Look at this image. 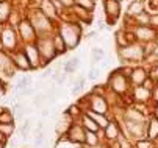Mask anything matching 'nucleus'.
<instances>
[{"label":"nucleus","instance_id":"nucleus-1","mask_svg":"<svg viewBox=\"0 0 158 148\" xmlns=\"http://www.w3.org/2000/svg\"><path fill=\"white\" fill-rule=\"evenodd\" d=\"M58 33L61 34V37L64 39L67 49H75L80 42V36H81V30L75 22H64L58 27Z\"/></svg>","mask_w":158,"mask_h":148},{"label":"nucleus","instance_id":"nucleus-2","mask_svg":"<svg viewBox=\"0 0 158 148\" xmlns=\"http://www.w3.org/2000/svg\"><path fill=\"white\" fill-rule=\"evenodd\" d=\"M130 80H128V76H125L124 73H121L119 72V69L118 70H114V72H111V75H110V78H108V88L114 92V94H118V95H124V94H127L128 91H130Z\"/></svg>","mask_w":158,"mask_h":148},{"label":"nucleus","instance_id":"nucleus-3","mask_svg":"<svg viewBox=\"0 0 158 148\" xmlns=\"http://www.w3.org/2000/svg\"><path fill=\"white\" fill-rule=\"evenodd\" d=\"M36 45H38L39 55L42 58V64H47V62H50L55 56H58L52 36H39L38 41H36Z\"/></svg>","mask_w":158,"mask_h":148},{"label":"nucleus","instance_id":"nucleus-4","mask_svg":"<svg viewBox=\"0 0 158 148\" xmlns=\"http://www.w3.org/2000/svg\"><path fill=\"white\" fill-rule=\"evenodd\" d=\"M119 58L121 61H131V62H139L144 59V49L143 44L135 42V44H128L124 49H119Z\"/></svg>","mask_w":158,"mask_h":148},{"label":"nucleus","instance_id":"nucleus-5","mask_svg":"<svg viewBox=\"0 0 158 148\" xmlns=\"http://www.w3.org/2000/svg\"><path fill=\"white\" fill-rule=\"evenodd\" d=\"M28 20L33 24V27H35V30L39 36H49L50 30L53 28V25H52L53 20H50L47 16H44L41 11H35L33 16Z\"/></svg>","mask_w":158,"mask_h":148},{"label":"nucleus","instance_id":"nucleus-6","mask_svg":"<svg viewBox=\"0 0 158 148\" xmlns=\"http://www.w3.org/2000/svg\"><path fill=\"white\" fill-rule=\"evenodd\" d=\"M17 33H19V37L25 44H35L39 37V36H36V30L28 19H22L17 24Z\"/></svg>","mask_w":158,"mask_h":148},{"label":"nucleus","instance_id":"nucleus-7","mask_svg":"<svg viewBox=\"0 0 158 148\" xmlns=\"http://www.w3.org/2000/svg\"><path fill=\"white\" fill-rule=\"evenodd\" d=\"M124 128L127 134L133 139H146V130H147V122H130L124 120Z\"/></svg>","mask_w":158,"mask_h":148},{"label":"nucleus","instance_id":"nucleus-8","mask_svg":"<svg viewBox=\"0 0 158 148\" xmlns=\"http://www.w3.org/2000/svg\"><path fill=\"white\" fill-rule=\"evenodd\" d=\"M88 98H89V111L97 112V114H103V115L108 114L110 104H108L105 95H96V94H91Z\"/></svg>","mask_w":158,"mask_h":148},{"label":"nucleus","instance_id":"nucleus-9","mask_svg":"<svg viewBox=\"0 0 158 148\" xmlns=\"http://www.w3.org/2000/svg\"><path fill=\"white\" fill-rule=\"evenodd\" d=\"M0 41H2L5 50H10L11 53L17 50V34L11 27H6L0 31Z\"/></svg>","mask_w":158,"mask_h":148},{"label":"nucleus","instance_id":"nucleus-10","mask_svg":"<svg viewBox=\"0 0 158 148\" xmlns=\"http://www.w3.org/2000/svg\"><path fill=\"white\" fill-rule=\"evenodd\" d=\"M133 34L135 39L139 44H147V42L155 41L156 36V30L150 25V27H133Z\"/></svg>","mask_w":158,"mask_h":148},{"label":"nucleus","instance_id":"nucleus-11","mask_svg":"<svg viewBox=\"0 0 158 148\" xmlns=\"http://www.w3.org/2000/svg\"><path fill=\"white\" fill-rule=\"evenodd\" d=\"M66 139L71 140L74 143H78V145H85V140H86V130L80 123H74L71 126V130L67 131L66 134Z\"/></svg>","mask_w":158,"mask_h":148},{"label":"nucleus","instance_id":"nucleus-12","mask_svg":"<svg viewBox=\"0 0 158 148\" xmlns=\"http://www.w3.org/2000/svg\"><path fill=\"white\" fill-rule=\"evenodd\" d=\"M103 6H105V14H106V19H108V24L114 25L116 19L121 16V3L114 2V0H105Z\"/></svg>","mask_w":158,"mask_h":148},{"label":"nucleus","instance_id":"nucleus-13","mask_svg":"<svg viewBox=\"0 0 158 148\" xmlns=\"http://www.w3.org/2000/svg\"><path fill=\"white\" fill-rule=\"evenodd\" d=\"M24 52H25V55H27V58H28V61H30L31 70L41 67V64H42V62H41L42 58H41V55H39V50H38L36 42H35V44H25Z\"/></svg>","mask_w":158,"mask_h":148},{"label":"nucleus","instance_id":"nucleus-14","mask_svg":"<svg viewBox=\"0 0 158 148\" xmlns=\"http://www.w3.org/2000/svg\"><path fill=\"white\" fill-rule=\"evenodd\" d=\"M11 59L14 62L16 69H19V70H31L30 61H28V58H27V55H25L24 50H19V49L14 50L11 53Z\"/></svg>","mask_w":158,"mask_h":148},{"label":"nucleus","instance_id":"nucleus-15","mask_svg":"<svg viewBox=\"0 0 158 148\" xmlns=\"http://www.w3.org/2000/svg\"><path fill=\"white\" fill-rule=\"evenodd\" d=\"M131 98L136 104H146L152 100V91L146 89L144 86H135L131 91Z\"/></svg>","mask_w":158,"mask_h":148},{"label":"nucleus","instance_id":"nucleus-16","mask_svg":"<svg viewBox=\"0 0 158 148\" xmlns=\"http://www.w3.org/2000/svg\"><path fill=\"white\" fill-rule=\"evenodd\" d=\"M74 125V119L67 114V112H63L61 117H58L56 123H55V131L58 136H63V134H67V131L71 130V126Z\"/></svg>","mask_w":158,"mask_h":148},{"label":"nucleus","instance_id":"nucleus-17","mask_svg":"<svg viewBox=\"0 0 158 148\" xmlns=\"http://www.w3.org/2000/svg\"><path fill=\"white\" fill-rule=\"evenodd\" d=\"M149 78V73H147V70L144 69V67H133L131 69V72H130V76H128V80H130V83L133 84V88L135 86H143L144 84V81Z\"/></svg>","mask_w":158,"mask_h":148},{"label":"nucleus","instance_id":"nucleus-18","mask_svg":"<svg viewBox=\"0 0 158 148\" xmlns=\"http://www.w3.org/2000/svg\"><path fill=\"white\" fill-rule=\"evenodd\" d=\"M103 133V137L108 140V142H114L121 137V128H119V125L114 122V120H111L110 125L106 126V128L102 131Z\"/></svg>","mask_w":158,"mask_h":148},{"label":"nucleus","instance_id":"nucleus-19","mask_svg":"<svg viewBox=\"0 0 158 148\" xmlns=\"http://www.w3.org/2000/svg\"><path fill=\"white\" fill-rule=\"evenodd\" d=\"M39 11H41L44 16H47L50 20H55V19L60 16L52 0H42V3L39 5Z\"/></svg>","mask_w":158,"mask_h":148},{"label":"nucleus","instance_id":"nucleus-20","mask_svg":"<svg viewBox=\"0 0 158 148\" xmlns=\"http://www.w3.org/2000/svg\"><path fill=\"white\" fill-rule=\"evenodd\" d=\"M124 120H130V122H147L146 120V114L143 111H139L138 108H128L124 111Z\"/></svg>","mask_w":158,"mask_h":148},{"label":"nucleus","instance_id":"nucleus-21","mask_svg":"<svg viewBox=\"0 0 158 148\" xmlns=\"http://www.w3.org/2000/svg\"><path fill=\"white\" fill-rule=\"evenodd\" d=\"M80 125L83 126V128L86 130V131H94V133H99V131H102L100 128H99V125L94 122V119L89 115L88 112H83V115L80 117Z\"/></svg>","mask_w":158,"mask_h":148},{"label":"nucleus","instance_id":"nucleus-22","mask_svg":"<svg viewBox=\"0 0 158 148\" xmlns=\"http://www.w3.org/2000/svg\"><path fill=\"white\" fill-rule=\"evenodd\" d=\"M146 139H150V140H153V142L158 139V119H155L153 115L147 120Z\"/></svg>","mask_w":158,"mask_h":148},{"label":"nucleus","instance_id":"nucleus-23","mask_svg":"<svg viewBox=\"0 0 158 148\" xmlns=\"http://www.w3.org/2000/svg\"><path fill=\"white\" fill-rule=\"evenodd\" d=\"M143 11H146V2H144V0H133V2L128 5L127 16L128 17H136Z\"/></svg>","mask_w":158,"mask_h":148},{"label":"nucleus","instance_id":"nucleus-24","mask_svg":"<svg viewBox=\"0 0 158 148\" xmlns=\"http://www.w3.org/2000/svg\"><path fill=\"white\" fill-rule=\"evenodd\" d=\"M100 143V131L99 133H94V131H86V140H85V145L89 146V148H97Z\"/></svg>","mask_w":158,"mask_h":148},{"label":"nucleus","instance_id":"nucleus-25","mask_svg":"<svg viewBox=\"0 0 158 148\" xmlns=\"http://www.w3.org/2000/svg\"><path fill=\"white\" fill-rule=\"evenodd\" d=\"M86 112L94 119V122L99 125V128H100L102 131L106 128V126L110 125V122H111V120H110L106 115H103V114H97V112H93V111H86Z\"/></svg>","mask_w":158,"mask_h":148},{"label":"nucleus","instance_id":"nucleus-26","mask_svg":"<svg viewBox=\"0 0 158 148\" xmlns=\"http://www.w3.org/2000/svg\"><path fill=\"white\" fill-rule=\"evenodd\" d=\"M150 19H152V16L147 11H143L136 17H133L135 27H150Z\"/></svg>","mask_w":158,"mask_h":148},{"label":"nucleus","instance_id":"nucleus-27","mask_svg":"<svg viewBox=\"0 0 158 148\" xmlns=\"http://www.w3.org/2000/svg\"><path fill=\"white\" fill-rule=\"evenodd\" d=\"M11 5L6 2V0H2L0 2V24H5L6 20L11 17Z\"/></svg>","mask_w":158,"mask_h":148},{"label":"nucleus","instance_id":"nucleus-28","mask_svg":"<svg viewBox=\"0 0 158 148\" xmlns=\"http://www.w3.org/2000/svg\"><path fill=\"white\" fill-rule=\"evenodd\" d=\"M52 39H53V44H55V49H56V53H58V55H64L67 50H69L60 33H55V34L52 36Z\"/></svg>","mask_w":158,"mask_h":148},{"label":"nucleus","instance_id":"nucleus-29","mask_svg":"<svg viewBox=\"0 0 158 148\" xmlns=\"http://www.w3.org/2000/svg\"><path fill=\"white\" fill-rule=\"evenodd\" d=\"M114 39H116V47H118V50H119V49H124V47H127V45H128V41H127V33H124V30L116 31Z\"/></svg>","mask_w":158,"mask_h":148},{"label":"nucleus","instance_id":"nucleus-30","mask_svg":"<svg viewBox=\"0 0 158 148\" xmlns=\"http://www.w3.org/2000/svg\"><path fill=\"white\" fill-rule=\"evenodd\" d=\"M75 5L89 13H93V10L96 8V0H75Z\"/></svg>","mask_w":158,"mask_h":148},{"label":"nucleus","instance_id":"nucleus-31","mask_svg":"<svg viewBox=\"0 0 158 148\" xmlns=\"http://www.w3.org/2000/svg\"><path fill=\"white\" fill-rule=\"evenodd\" d=\"M0 123H3V125H13L14 123L13 112L8 111V109H3L2 112H0Z\"/></svg>","mask_w":158,"mask_h":148},{"label":"nucleus","instance_id":"nucleus-32","mask_svg":"<svg viewBox=\"0 0 158 148\" xmlns=\"http://www.w3.org/2000/svg\"><path fill=\"white\" fill-rule=\"evenodd\" d=\"M78 58H72V59H69L64 64V73H74L75 72V69L78 67Z\"/></svg>","mask_w":158,"mask_h":148},{"label":"nucleus","instance_id":"nucleus-33","mask_svg":"<svg viewBox=\"0 0 158 148\" xmlns=\"http://www.w3.org/2000/svg\"><path fill=\"white\" fill-rule=\"evenodd\" d=\"M67 114H69L74 120L75 119H80L81 115H83V111H81V108L78 106V104H71L69 108H67V111H66Z\"/></svg>","mask_w":158,"mask_h":148},{"label":"nucleus","instance_id":"nucleus-34","mask_svg":"<svg viewBox=\"0 0 158 148\" xmlns=\"http://www.w3.org/2000/svg\"><path fill=\"white\" fill-rule=\"evenodd\" d=\"M14 133V123L13 125H3L0 123V134H2L5 139H10Z\"/></svg>","mask_w":158,"mask_h":148},{"label":"nucleus","instance_id":"nucleus-35","mask_svg":"<svg viewBox=\"0 0 158 148\" xmlns=\"http://www.w3.org/2000/svg\"><path fill=\"white\" fill-rule=\"evenodd\" d=\"M102 58H103V50L99 49V47H93L91 49V62H93V64L96 66Z\"/></svg>","mask_w":158,"mask_h":148},{"label":"nucleus","instance_id":"nucleus-36","mask_svg":"<svg viewBox=\"0 0 158 148\" xmlns=\"http://www.w3.org/2000/svg\"><path fill=\"white\" fill-rule=\"evenodd\" d=\"M30 130H31V119H28V120H25L24 123H22V126H20V137L22 139H28Z\"/></svg>","mask_w":158,"mask_h":148},{"label":"nucleus","instance_id":"nucleus-37","mask_svg":"<svg viewBox=\"0 0 158 148\" xmlns=\"http://www.w3.org/2000/svg\"><path fill=\"white\" fill-rule=\"evenodd\" d=\"M135 148H156V145L150 139H139L135 142Z\"/></svg>","mask_w":158,"mask_h":148},{"label":"nucleus","instance_id":"nucleus-38","mask_svg":"<svg viewBox=\"0 0 158 148\" xmlns=\"http://www.w3.org/2000/svg\"><path fill=\"white\" fill-rule=\"evenodd\" d=\"M146 5H147V13L150 16H156L158 14V0H146Z\"/></svg>","mask_w":158,"mask_h":148},{"label":"nucleus","instance_id":"nucleus-39","mask_svg":"<svg viewBox=\"0 0 158 148\" xmlns=\"http://www.w3.org/2000/svg\"><path fill=\"white\" fill-rule=\"evenodd\" d=\"M56 148H81V145H78V143H74V142L67 140V139L64 137V140H60V142H58Z\"/></svg>","mask_w":158,"mask_h":148},{"label":"nucleus","instance_id":"nucleus-40","mask_svg":"<svg viewBox=\"0 0 158 148\" xmlns=\"http://www.w3.org/2000/svg\"><path fill=\"white\" fill-rule=\"evenodd\" d=\"M99 73H100V67H93L91 70L88 72V78L89 80H96L99 76Z\"/></svg>","mask_w":158,"mask_h":148},{"label":"nucleus","instance_id":"nucleus-41","mask_svg":"<svg viewBox=\"0 0 158 148\" xmlns=\"http://www.w3.org/2000/svg\"><path fill=\"white\" fill-rule=\"evenodd\" d=\"M118 140H119V143H121V148H135V145H131L128 139H124L122 134H121V137H119Z\"/></svg>","mask_w":158,"mask_h":148},{"label":"nucleus","instance_id":"nucleus-42","mask_svg":"<svg viewBox=\"0 0 158 148\" xmlns=\"http://www.w3.org/2000/svg\"><path fill=\"white\" fill-rule=\"evenodd\" d=\"M149 76L155 81V84H158V64L153 66V67L150 69V75H149Z\"/></svg>","mask_w":158,"mask_h":148},{"label":"nucleus","instance_id":"nucleus-43","mask_svg":"<svg viewBox=\"0 0 158 148\" xmlns=\"http://www.w3.org/2000/svg\"><path fill=\"white\" fill-rule=\"evenodd\" d=\"M44 142V133H36L35 134V146H41Z\"/></svg>","mask_w":158,"mask_h":148},{"label":"nucleus","instance_id":"nucleus-44","mask_svg":"<svg viewBox=\"0 0 158 148\" xmlns=\"http://www.w3.org/2000/svg\"><path fill=\"white\" fill-rule=\"evenodd\" d=\"M60 3H61L64 8H74L75 0H60Z\"/></svg>","mask_w":158,"mask_h":148},{"label":"nucleus","instance_id":"nucleus-45","mask_svg":"<svg viewBox=\"0 0 158 148\" xmlns=\"http://www.w3.org/2000/svg\"><path fill=\"white\" fill-rule=\"evenodd\" d=\"M152 100H153L155 103H158V84H155V88H153V91H152Z\"/></svg>","mask_w":158,"mask_h":148},{"label":"nucleus","instance_id":"nucleus-46","mask_svg":"<svg viewBox=\"0 0 158 148\" xmlns=\"http://www.w3.org/2000/svg\"><path fill=\"white\" fill-rule=\"evenodd\" d=\"M150 25H152L155 30H158V14H156V16H152V19H150Z\"/></svg>","mask_w":158,"mask_h":148},{"label":"nucleus","instance_id":"nucleus-47","mask_svg":"<svg viewBox=\"0 0 158 148\" xmlns=\"http://www.w3.org/2000/svg\"><path fill=\"white\" fill-rule=\"evenodd\" d=\"M152 115H153L155 119H158V103H155V108H153V112H152Z\"/></svg>","mask_w":158,"mask_h":148},{"label":"nucleus","instance_id":"nucleus-48","mask_svg":"<svg viewBox=\"0 0 158 148\" xmlns=\"http://www.w3.org/2000/svg\"><path fill=\"white\" fill-rule=\"evenodd\" d=\"M153 56H156V58H158V44H156V47H155V52H153Z\"/></svg>","mask_w":158,"mask_h":148},{"label":"nucleus","instance_id":"nucleus-49","mask_svg":"<svg viewBox=\"0 0 158 148\" xmlns=\"http://www.w3.org/2000/svg\"><path fill=\"white\" fill-rule=\"evenodd\" d=\"M5 140H6V139H5V137H3L2 134H0V142H5Z\"/></svg>","mask_w":158,"mask_h":148},{"label":"nucleus","instance_id":"nucleus-50","mask_svg":"<svg viewBox=\"0 0 158 148\" xmlns=\"http://www.w3.org/2000/svg\"><path fill=\"white\" fill-rule=\"evenodd\" d=\"M5 145H6L5 142H0V148H5Z\"/></svg>","mask_w":158,"mask_h":148},{"label":"nucleus","instance_id":"nucleus-51","mask_svg":"<svg viewBox=\"0 0 158 148\" xmlns=\"http://www.w3.org/2000/svg\"><path fill=\"white\" fill-rule=\"evenodd\" d=\"M155 42L158 44V30H156V36H155Z\"/></svg>","mask_w":158,"mask_h":148},{"label":"nucleus","instance_id":"nucleus-52","mask_svg":"<svg viewBox=\"0 0 158 148\" xmlns=\"http://www.w3.org/2000/svg\"><path fill=\"white\" fill-rule=\"evenodd\" d=\"M114 2H119V3H121V2H122V0H114Z\"/></svg>","mask_w":158,"mask_h":148},{"label":"nucleus","instance_id":"nucleus-53","mask_svg":"<svg viewBox=\"0 0 158 148\" xmlns=\"http://www.w3.org/2000/svg\"><path fill=\"white\" fill-rule=\"evenodd\" d=\"M144 2H146V0H144Z\"/></svg>","mask_w":158,"mask_h":148}]
</instances>
